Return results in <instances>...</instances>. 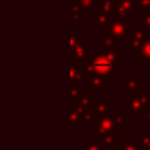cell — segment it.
Here are the masks:
<instances>
[{
    "mask_svg": "<svg viewBox=\"0 0 150 150\" xmlns=\"http://www.w3.org/2000/svg\"><path fill=\"white\" fill-rule=\"evenodd\" d=\"M87 66L88 69V74L93 75V74H97V75H105L109 76L112 71H116L118 69L116 61L110 60L109 57H107L104 54H98L93 56L90 62L84 63Z\"/></svg>",
    "mask_w": 150,
    "mask_h": 150,
    "instance_id": "6da1fadb",
    "label": "cell"
},
{
    "mask_svg": "<svg viewBox=\"0 0 150 150\" xmlns=\"http://www.w3.org/2000/svg\"><path fill=\"white\" fill-rule=\"evenodd\" d=\"M149 102H150L149 93L141 91L138 93L137 97H130L128 100V112L129 114H134V112L145 114L150 110Z\"/></svg>",
    "mask_w": 150,
    "mask_h": 150,
    "instance_id": "7a4b0ae2",
    "label": "cell"
},
{
    "mask_svg": "<svg viewBox=\"0 0 150 150\" xmlns=\"http://www.w3.org/2000/svg\"><path fill=\"white\" fill-rule=\"evenodd\" d=\"M128 25L127 21L117 18L111 19L108 23V32L116 39H128Z\"/></svg>",
    "mask_w": 150,
    "mask_h": 150,
    "instance_id": "3957f363",
    "label": "cell"
},
{
    "mask_svg": "<svg viewBox=\"0 0 150 150\" xmlns=\"http://www.w3.org/2000/svg\"><path fill=\"white\" fill-rule=\"evenodd\" d=\"M115 129H116L115 123H114V121L111 120V117L109 115L101 116V118L96 123V131H95V138H96V141L97 142H101L102 141V137L105 134H108L109 131H112Z\"/></svg>",
    "mask_w": 150,
    "mask_h": 150,
    "instance_id": "277c9868",
    "label": "cell"
},
{
    "mask_svg": "<svg viewBox=\"0 0 150 150\" xmlns=\"http://www.w3.org/2000/svg\"><path fill=\"white\" fill-rule=\"evenodd\" d=\"M90 93L91 91H81L80 97L77 98V101L74 103L75 104V109L79 112V115L81 116L82 120H84V117L90 114Z\"/></svg>",
    "mask_w": 150,
    "mask_h": 150,
    "instance_id": "5b68a950",
    "label": "cell"
},
{
    "mask_svg": "<svg viewBox=\"0 0 150 150\" xmlns=\"http://www.w3.org/2000/svg\"><path fill=\"white\" fill-rule=\"evenodd\" d=\"M86 74H88L87 66L82 64H70L69 66V80L71 82H82Z\"/></svg>",
    "mask_w": 150,
    "mask_h": 150,
    "instance_id": "8992f818",
    "label": "cell"
},
{
    "mask_svg": "<svg viewBox=\"0 0 150 150\" xmlns=\"http://www.w3.org/2000/svg\"><path fill=\"white\" fill-rule=\"evenodd\" d=\"M69 54L73 55V56H74L76 60H79V61L83 60L84 63L90 62L91 59H93L90 49H87L83 43H79L74 49H69Z\"/></svg>",
    "mask_w": 150,
    "mask_h": 150,
    "instance_id": "52a82bcc",
    "label": "cell"
},
{
    "mask_svg": "<svg viewBox=\"0 0 150 150\" xmlns=\"http://www.w3.org/2000/svg\"><path fill=\"white\" fill-rule=\"evenodd\" d=\"M107 77L105 75H90V91L91 93H101L102 88L107 86Z\"/></svg>",
    "mask_w": 150,
    "mask_h": 150,
    "instance_id": "ba28073f",
    "label": "cell"
},
{
    "mask_svg": "<svg viewBox=\"0 0 150 150\" xmlns=\"http://www.w3.org/2000/svg\"><path fill=\"white\" fill-rule=\"evenodd\" d=\"M134 0H120L118 1V8H117V16L124 21L128 22V13L134 11L132 7Z\"/></svg>",
    "mask_w": 150,
    "mask_h": 150,
    "instance_id": "9c48e42d",
    "label": "cell"
},
{
    "mask_svg": "<svg viewBox=\"0 0 150 150\" xmlns=\"http://www.w3.org/2000/svg\"><path fill=\"white\" fill-rule=\"evenodd\" d=\"M122 86L125 87V88H128V90L131 91V93H138L139 76H137V75H129L128 79L122 82Z\"/></svg>",
    "mask_w": 150,
    "mask_h": 150,
    "instance_id": "30bf717a",
    "label": "cell"
},
{
    "mask_svg": "<svg viewBox=\"0 0 150 150\" xmlns=\"http://www.w3.org/2000/svg\"><path fill=\"white\" fill-rule=\"evenodd\" d=\"M83 12L80 2L77 0H74L70 2V18H69V21L70 22H77L80 20V16H81V13Z\"/></svg>",
    "mask_w": 150,
    "mask_h": 150,
    "instance_id": "8fae6325",
    "label": "cell"
},
{
    "mask_svg": "<svg viewBox=\"0 0 150 150\" xmlns=\"http://www.w3.org/2000/svg\"><path fill=\"white\" fill-rule=\"evenodd\" d=\"M111 19H112L111 13L101 11V12L97 13V15H96V18H95V27H96V28L103 27V26L108 25V23L110 22Z\"/></svg>",
    "mask_w": 150,
    "mask_h": 150,
    "instance_id": "7c38bea8",
    "label": "cell"
},
{
    "mask_svg": "<svg viewBox=\"0 0 150 150\" xmlns=\"http://www.w3.org/2000/svg\"><path fill=\"white\" fill-rule=\"evenodd\" d=\"M101 52H102V54H104L107 57H109V59L112 60V61L123 60V55H122V54H118L116 50H114V49L111 48V46L101 45Z\"/></svg>",
    "mask_w": 150,
    "mask_h": 150,
    "instance_id": "4fadbf2b",
    "label": "cell"
},
{
    "mask_svg": "<svg viewBox=\"0 0 150 150\" xmlns=\"http://www.w3.org/2000/svg\"><path fill=\"white\" fill-rule=\"evenodd\" d=\"M117 129L112 130V131H109L108 134H105L103 137H102V143L105 144V145H109V146H112V145H117L118 143V137H117Z\"/></svg>",
    "mask_w": 150,
    "mask_h": 150,
    "instance_id": "5bb4252c",
    "label": "cell"
},
{
    "mask_svg": "<svg viewBox=\"0 0 150 150\" xmlns=\"http://www.w3.org/2000/svg\"><path fill=\"white\" fill-rule=\"evenodd\" d=\"M96 112L102 115V116H107V115H110L112 114V103L110 102H97L96 105Z\"/></svg>",
    "mask_w": 150,
    "mask_h": 150,
    "instance_id": "9a60e30c",
    "label": "cell"
},
{
    "mask_svg": "<svg viewBox=\"0 0 150 150\" xmlns=\"http://www.w3.org/2000/svg\"><path fill=\"white\" fill-rule=\"evenodd\" d=\"M138 60H150V39H148L138 49Z\"/></svg>",
    "mask_w": 150,
    "mask_h": 150,
    "instance_id": "2e32d148",
    "label": "cell"
},
{
    "mask_svg": "<svg viewBox=\"0 0 150 150\" xmlns=\"http://www.w3.org/2000/svg\"><path fill=\"white\" fill-rule=\"evenodd\" d=\"M109 116H110L111 120L114 121L115 127H116L117 130H122L123 127L129 123V120H128L127 117H124L122 114H110Z\"/></svg>",
    "mask_w": 150,
    "mask_h": 150,
    "instance_id": "e0dca14e",
    "label": "cell"
},
{
    "mask_svg": "<svg viewBox=\"0 0 150 150\" xmlns=\"http://www.w3.org/2000/svg\"><path fill=\"white\" fill-rule=\"evenodd\" d=\"M139 141L138 139H134V141H128L124 139L122 142V145L117 146V150H141L139 149Z\"/></svg>",
    "mask_w": 150,
    "mask_h": 150,
    "instance_id": "ac0fdd59",
    "label": "cell"
},
{
    "mask_svg": "<svg viewBox=\"0 0 150 150\" xmlns=\"http://www.w3.org/2000/svg\"><path fill=\"white\" fill-rule=\"evenodd\" d=\"M118 8V1H112V0H102L101 1V9L104 12H117Z\"/></svg>",
    "mask_w": 150,
    "mask_h": 150,
    "instance_id": "d6986e66",
    "label": "cell"
},
{
    "mask_svg": "<svg viewBox=\"0 0 150 150\" xmlns=\"http://www.w3.org/2000/svg\"><path fill=\"white\" fill-rule=\"evenodd\" d=\"M101 39H102V45H104V46H114L116 43V38L114 35H111L109 32L102 34Z\"/></svg>",
    "mask_w": 150,
    "mask_h": 150,
    "instance_id": "ffe728a7",
    "label": "cell"
},
{
    "mask_svg": "<svg viewBox=\"0 0 150 150\" xmlns=\"http://www.w3.org/2000/svg\"><path fill=\"white\" fill-rule=\"evenodd\" d=\"M145 41H142V40H139V39H136V38H131V39H129L128 40V49H130V50H134V49H139L141 48V46L144 43Z\"/></svg>",
    "mask_w": 150,
    "mask_h": 150,
    "instance_id": "44dd1931",
    "label": "cell"
},
{
    "mask_svg": "<svg viewBox=\"0 0 150 150\" xmlns=\"http://www.w3.org/2000/svg\"><path fill=\"white\" fill-rule=\"evenodd\" d=\"M81 116L76 111V109H70L69 110V124H80L81 123Z\"/></svg>",
    "mask_w": 150,
    "mask_h": 150,
    "instance_id": "7402d4cb",
    "label": "cell"
},
{
    "mask_svg": "<svg viewBox=\"0 0 150 150\" xmlns=\"http://www.w3.org/2000/svg\"><path fill=\"white\" fill-rule=\"evenodd\" d=\"M80 94H81L80 87H70V89H69V101L71 103H75L77 101V98L80 97Z\"/></svg>",
    "mask_w": 150,
    "mask_h": 150,
    "instance_id": "603a6c76",
    "label": "cell"
},
{
    "mask_svg": "<svg viewBox=\"0 0 150 150\" xmlns=\"http://www.w3.org/2000/svg\"><path fill=\"white\" fill-rule=\"evenodd\" d=\"M101 116L102 115H100L97 112H94V114L90 112L84 117V123H87V124H96L98 122V120L101 118Z\"/></svg>",
    "mask_w": 150,
    "mask_h": 150,
    "instance_id": "cb8c5ba5",
    "label": "cell"
},
{
    "mask_svg": "<svg viewBox=\"0 0 150 150\" xmlns=\"http://www.w3.org/2000/svg\"><path fill=\"white\" fill-rule=\"evenodd\" d=\"M84 145H86V150H102L101 142H97V141L93 142L90 139H86Z\"/></svg>",
    "mask_w": 150,
    "mask_h": 150,
    "instance_id": "d4e9b609",
    "label": "cell"
},
{
    "mask_svg": "<svg viewBox=\"0 0 150 150\" xmlns=\"http://www.w3.org/2000/svg\"><path fill=\"white\" fill-rule=\"evenodd\" d=\"M80 36H81L80 33H75L69 36V49H74L80 43Z\"/></svg>",
    "mask_w": 150,
    "mask_h": 150,
    "instance_id": "484cf974",
    "label": "cell"
},
{
    "mask_svg": "<svg viewBox=\"0 0 150 150\" xmlns=\"http://www.w3.org/2000/svg\"><path fill=\"white\" fill-rule=\"evenodd\" d=\"M77 1L80 2V5H81L83 11H89L96 4V0H77Z\"/></svg>",
    "mask_w": 150,
    "mask_h": 150,
    "instance_id": "4316f807",
    "label": "cell"
},
{
    "mask_svg": "<svg viewBox=\"0 0 150 150\" xmlns=\"http://www.w3.org/2000/svg\"><path fill=\"white\" fill-rule=\"evenodd\" d=\"M138 141H139V144L143 148H145L146 145L150 144V134H139Z\"/></svg>",
    "mask_w": 150,
    "mask_h": 150,
    "instance_id": "83f0119b",
    "label": "cell"
},
{
    "mask_svg": "<svg viewBox=\"0 0 150 150\" xmlns=\"http://www.w3.org/2000/svg\"><path fill=\"white\" fill-rule=\"evenodd\" d=\"M144 27L150 30V9H144Z\"/></svg>",
    "mask_w": 150,
    "mask_h": 150,
    "instance_id": "f1b7e54d",
    "label": "cell"
},
{
    "mask_svg": "<svg viewBox=\"0 0 150 150\" xmlns=\"http://www.w3.org/2000/svg\"><path fill=\"white\" fill-rule=\"evenodd\" d=\"M138 2L144 9H150V0H138Z\"/></svg>",
    "mask_w": 150,
    "mask_h": 150,
    "instance_id": "f546056e",
    "label": "cell"
},
{
    "mask_svg": "<svg viewBox=\"0 0 150 150\" xmlns=\"http://www.w3.org/2000/svg\"><path fill=\"white\" fill-rule=\"evenodd\" d=\"M145 117H146V120H148V122L150 123V110H149L148 112H145Z\"/></svg>",
    "mask_w": 150,
    "mask_h": 150,
    "instance_id": "4dcf8cb0",
    "label": "cell"
},
{
    "mask_svg": "<svg viewBox=\"0 0 150 150\" xmlns=\"http://www.w3.org/2000/svg\"><path fill=\"white\" fill-rule=\"evenodd\" d=\"M144 150H150V144H149V145H146V146L144 148Z\"/></svg>",
    "mask_w": 150,
    "mask_h": 150,
    "instance_id": "1f68e13d",
    "label": "cell"
}]
</instances>
